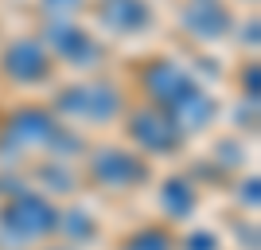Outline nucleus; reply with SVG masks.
<instances>
[{"mask_svg":"<svg viewBox=\"0 0 261 250\" xmlns=\"http://www.w3.org/2000/svg\"><path fill=\"white\" fill-rule=\"evenodd\" d=\"M0 227L16 242H39L59 231V207L39 192H16L0 207Z\"/></svg>","mask_w":261,"mask_h":250,"instance_id":"obj_1","label":"nucleus"},{"mask_svg":"<svg viewBox=\"0 0 261 250\" xmlns=\"http://www.w3.org/2000/svg\"><path fill=\"white\" fill-rule=\"evenodd\" d=\"M90 176L98 180L109 192H129V188H141L148 180V164L137 156V152H121V149H101L94 152L90 161Z\"/></svg>","mask_w":261,"mask_h":250,"instance_id":"obj_2","label":"nucleus"},{"mask_svg":"<svg viewBox=\"0 0 261 250\" xmlns=\"http://www.w3.org/2000/svg\"><path fill=\"white\" fill-rule=\"evenodd\" d=\"M133 141L141 145V149L148 152H175L179 149V141H184V133L175 129L168 118H152V113H137L129 125Z\"/></svg>","mask_w":261,"mask_h":250,"instance_id":"obj_3","label":"nucleus"},{"mask_svg":"<svg viewBox=\"0 0 261 250\" xmlns=\"http://www.w3.org/2000/svg\"><path fill=\"white\" fill-rule=\"evenodd\" d=\"M55 133V125L43 118V113H20V118H12V125L4 129V145L16 152L23 149H39V145H47V137Z\"/></svg>","mask_w":261,"mask_h":250,"instance_id":"obj_4","label":"nucleus"},{"mask_svg":"<svg viewBox=\"0 0 261 250\" xmlns=\"http://www.w3.org/2000/svg\"><path fill=\"white\" fill-rule=\"evenodd\" d=\"M160 207L168 219H191L199 207V196H195V184L184 180V176H172L168 184L160 188Z\"/></svg>","mask_w":261,"mask_h":250,"instance_id":"obj_5","label":"nucleus"},{"mask_svg":"<svg viewBox=\"0 0 261 250\" xmlns=\"http://www.w3.org/2000/svg\"><path fill=\"white\" fill-rule=\"evenodd\" d=\"M82 98H70L66 109H74L78 118H90V121H109L117 113V98H113V90L98 86V90H74Z\"/></svg>","mask_w":261,"mask_h":250,"instance_id":"obj_6","label":"nucleus"},{"mask_svg":"<svg viewBox=\"0 0 261 250\" xmlns=\"http://www.w3.org/2000/svg\"><path fill=\"white\" fill-rule=\"evenodd\" d=\"M8 75H16L20 82H39L47 75V55L35 43H16L8 51Z\"/></svg>","mask_w":261,"mask_h":250,"instance_id":"obj_7","label":"nucleus"},{"mask_svg":"<svg viewBox=\"0 0 261 250\" xmlns=\"http://www.w3.org/2000/svg\"><path fill=\"white\" fill-rule=\"evenodd\" d=\"M106 20L113 24V28H121V32H133V28H141V24L148 20V12L141 8V0H109Z\"/></svg>","mask_w":261,"mask_h":250,"instance_id":"obj_8","label":"nucleus"},{"mask_svg":"<svg viewBox=\"0 0 261 250\" xmlns=\"http://www.w3.org/2000/svg\"><path fill=\"white\" fill-rule=\"evenodd\" d=\"M121 250H172V239H168V231H160V227L156 231L144 227V231H137V235H129Z\"/></svg>","mask_w":261,"mask_h":250,"instance_id":"obj_9","label":"nucleus"},{"mask_svg":"<svg viewBox=\"0 0 261 250\" xmlns=\"http://www.w3.org/2000/svg\"><path fill=\"white\" fill-rule=\"evenodd\" d=\"M59 231H66V235L78 231V239H94V235H98V227H94V219H90L86 211H70V215L59 211Z\"/></svg>","mask_w":261,"mask_h":250,"instance_id":"obj_10","label":"nucleus"},{"mask_svg":"<svg viewBox=\"0 0 261 250\" xmlns=\"http://www.w3.org/2000/svg\"><path fill=\"white\" fill-rule=\"evenodd\" d=\"M184 250H222V246H218L215 231H191L184 239Z\"/></svg>","mask_w":261,"mask_h":250,"instance_id":"obj_11","label":"nucleus"}]
</instances>
